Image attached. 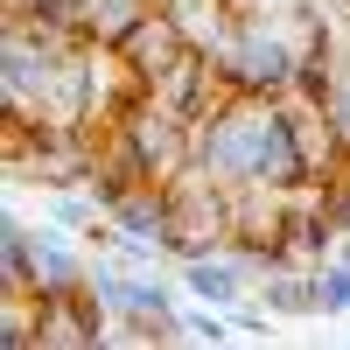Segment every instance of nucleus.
<instances>
[{
    "label": "nucleus",
    "mask_w": 350,
    "mask_h": 350,
    "mask_svg": "<svg viewBox=\"0 0 350 350\" xmlns=\"http://www.w3.org/2000/svg\"><path fill=\"white\" fill-rule=\"evenodd\" d=\"M189 280H196V287H203V295H211V301H231V295H239V287H231V280H224L217 267H196Z\"/></svg>",
    "instance_id": "1"
}]
</instances>
